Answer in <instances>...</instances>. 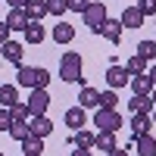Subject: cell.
Listing matches in <instances>:
<instances>
[{
	"instance_id": "6da1fadb",
	"label": "cell",
	"mask_w": 156,
	"mask_h": 156,
	"mask_svg": "<svg viewBox=\"0 0 156 156\" xmlns=\"http://www.w3.org/2000/svg\"><path fill=\"white\" fill-rule=\"evenodd\" d=\"M81 69H84L81 53H75V50H66V53H62V59H59V78H62L66 84H84Z\"/></svg>"
},
{
	"instance_id": "7a4b0ae2",
	"label": "cell",
	"mask_w": 156,
	"mask_h": 156,
	"mask_svg": "<svg viewBox=\"0 0 156 156\" xmlns=\"http://www.w3.org/2000/svg\"><path fill=\"white\" fill-rule=\"evenodd\" d=\"M16 84H19V87H28V90H34V87H47V84H50V72L41 69V66H19V72H16Z\"/></svg>"
},
{
	"instance_id": "3957f363",
	"label": "cell",
	"mask_w": 156,
	"mask_h": 156,
	"mask_svg": "<svg viewBox=\"0 0 156 156\" xmlns=\"http://www.w3.org/2000/svg\"><path fill=\"white\" fill-rule=\"evenodd\" d=\"M81 16H84V25H87V28L94 31V34H100V31H103V22L109 19V12H106V3H100V0H90L87 9L81 12Z\"/></svg>"
},
{
	"instance_id": "277c9868",
	"label": "cell",
	"mask_w": 156,
	"mask_h": 156,
	"mask_svg": "<svg viewBox=\"0 0 156 156\" xmlns=\"http://www.w3.org/2000/svg\"><path fill=\"white\" fill-rule=\"evenodd\" d=\"M94 125H97V131H112L115 134L125 122H122V115L115 112V109H97L94 112Z\"/></svg>"
},
{
	"instance_id": "5b68a950",
	"label": "cell",
	"mask_w": 156,
	"mask_h": 156,
	"mask_svg": "<svg viewBox=\"0 0 156 156\" xmlns=\"http://www.w3.org/2000/svg\"><path fill=\"white\" fill-rule=\"evenodd\" d=\"M25 103H28V112H31V115H47V106H50V90H47V87H34Z\"/></svg>"
},
{
	"instance_id": "8992f818",
	"label": "cell",
	"mask_w": 156,
	"mask_h": 156,
	"mask_svg": "<svg viewBox=\"0 0 156 156\" xmlns=\"http://www.w3.org/2000/svg\"><path fill=\"white\" fill-rule=\"evenodd\" d=\"M128 81H131V75L125 72V66H119V62H112V66H109V72H106V84H109L112 90H119V87H125Z\"/></svg>"
},
{
	"instance_id": "52a82bcc",
	"label": "cell",
	"mask_w": 156,
	"mask_h": 156,
	"mask_svg": "<svg viewBox=\"0 0 156 156\" xmlns=\"http://www.w3.org/2000/svg\"><path fill=\"white\" fill-rule=\"evenodd\" d=\"M28 131L34 137H50V131H53V122L47 119V115H31L28 119Z\"/></svg>"
},
{
	"instance_id": "ba28073f",
	"label": "cell",
	"mask_w": 156,
	"mask_h": 156,
	"mask_svg": "<svg viewBox=\"0 0 156 156\" xmlns=\"http://www.w3.org/2000/svg\"><path fill=\"white\" fill-rule=\"evenodd\" d=\"M119 22H122V28H140V25H144V12H140L137 6H125Z\"/></svg>"
},
{
	"instance_id": "9c48e42d",
	"label": "cell",
	"mask_w": 156,
	"mask_h": 156,
	"mask_svg": "<svg viewBox=\"0 0 156 156\" xmlns=\"http://www.w3.org/2000/svg\"><path fill=\"white\" fill-rule=\"evenodd\" d=\"M150 128H153L150 112H131V131H134V137H140V134H150Z\"/></svg>"
},
{
	"instance_id": "30bf717a",
	"label": "cell",
	"mask_w": 156,
	"mask_h": 156,
	"mask_svg": "<svg viewBox=\"0 0 156 156\" xmlns=\"http://www.w3.org/2000/svg\"><path fill=\"white\" fill-rule=\"evenodd\" d=\"M78 106H81V109H97V106H100V90L84 84L81 94H78Z\"/></svg>"
},
{
	"instance_id": "8fae6325",
	"label": "cell",
	"mask_w": 156,
	"mask_h": 156,
	"mask_svg": "<svg viewBox=\"0 0 156 156\" xmlns=\"http://www.w3.org/2000/svg\"><path fill=\"white\" fill-rule=\"evenodd\" d=\"M22 53H25V47L19 41H3V59L12 62V66H22Z\"/></svg>"
},
{
	"instance_id": "7c38bea8",
	"label": "cell",
	"mask_w": 156,
	"mask_h": 156,
	"mask_svg": "<svg viewBox=\"0 0 156 156\" xmlns=\"http://www.w3.org/2000/svg\"><path fill=\"white\" fill-rule=\"evenodd\" d=\"M100 34L106 37L109 44H119V41H122V22H119V19H106V22H103V31H100Z\"/></svg>"
},
{
	"instance_id": "4fadbf2b",
	"label": "cell",
	"mask_w": 156,
	"mask_h": 156,
	"mask_svg": "<svg viewBox=\"0 0 156 156\" xmlns=\"http://www.w3.org/2000/svg\"><path fill=\"white\" fill-rule=\"evenodd\" d=\"M53 41L56 44H72L75 41V25H69V22L53 25Z\"/></svg>"
},
{
	"instance_id": "5bb4252c",
	"label": "cell",
	"mask_w": 156,
	"mask_h": 156,
	"mask_svg": "<svg viewBox=\"0 0 156 156\" xmlns=\"http://www.w3.org/2000/svg\"><path fill=\"white\" fill-rule=\"evenodd\" d=\"M128 84H131V90H134V94H144V97H150V90H153V78L144 72V75H131V81H128Z\"/></svg>"
},
{
	"instance_id": "9a60e30c",
	"label": "cell",
	"mask_w": 156,
	"mask_h": 156,
	"mask_svg": "<svg viewBox=\"0 0 156 156\" xmlns=\"http://www.w3.org/2000/svg\"><path fill=\"white\" fill-rule=\"evenodd\" d=\"M44 37H47V28L41 22H28L25 25V44H41Z\"/></svg>"
},
{
	"instance_id": "2e32d148",
	"label": "cell",
	"mask_w": 156,
	"mask_h": 156,
	"mask_svg": "<svg viewBox=\"0 0 156 156\" xmlns=\"http://www.w3.org/2000/svg\"><path fill=\"white\" fill-rule=\"evenodd\" d=\"M19 103V84H0V106H16Z\"/></svg>"
},
{
	"instance_id": "e0dca14e",
	"label": "cell",
	"mask_w": 156,
	"mask_h": 156,
	"mask_svg": "<svg viewBox=\"0 0 156 156\" xmlns=\"http://www.w3.org/2000/svg\"><path fill=\"white\" fill-rule=\"evenodd\" d=\"M25 16L31 22H41L47 16V0H28V3H25Z\"/></svg>"
},
{
	"instance_id": "ac0fdd59",
	"label": "cell",
	"mask_w": 156,
	"mask_h": 156,
	"mask_svg": "<svg viewBox=\"0 0 156 156\" xmlns=\"http://www.w3.org/2000/svg\"><path fill=\"white\" fill-rule=\"evenodd\" d=\"M31 19L25 16V9H9V16H6V25H9V31H25V25H28Z\"/></svg>"
},
{
	"instance_id": "d6986e66",
	"label": "cell",
	"mask_w": 156,
	"mask_h": 156,
	"mask_svg": "<svg viewBox=\"0 0 156 156\" xmlns=\"http://www.w3.org/2000/svg\"><path fill=\"white\" fill-rule=\"evenodd\" d=\"M44 153V137H34V134H28L22 140V156H41Z\"/></svg>"
},
{
	"instance_id": "ffe728a7",
	"label": "cell",
	"mask_w": 156,
	"mask_h": 156,
	"mask_svg": "<svg viewBox=\"0 0 156 156\" xmlns=\"http://www.w3.org/2000/svg\"><path fill=\"white\" fill-rule=\"evenodd\" d=\"M84 122H87V115H84V109H81V106H72V109H66V125L72 128V131L84 128Z\"/></svg>"
},
{
	"instance_id": "44dd1931",
	"label": "cell",
	"mask_w": 156,
	"mask_h": 156,
	"mask_svg": "<svg viewBox=\"0 0 156 156\" xmlns=\"http://www.w3.org/2000/svg\"><path fill=\"white\" fill-rule=\"evenodd\" d=\"M94 147L103 150V153H109V150H115L119 144H115V134H112V131H97V134H94Z\"/></svg>"
},
{
	"instance_id": "7402d4cb",
	"label": "cell",
	"mask_w": 156,
	"mask_h": 156,
	"mask_svg": "<svg viewBox=\"0 0 156 156\" xmlns=\"http://www.w3.org/2000/svg\"><path fill=\"white\" fill-rule=\"evenodd\" d=\"M134 150H137L140 156H156V137H150V134L134 137Z\"/></svg>"
},
{
	"instance_id": "603a6c76",
	"label": "cell",
	"mask_w": 156,
	"mask_h": 156,
	"mask_svg": "<svg viewBox=\"0 0 156 156\" xmlns=\"http://www.w3.org/2000/svg\"><path fill=\"white\" fill-rule=\"evenodd\" d=\"M72 144L81 147V150H94V134L87 128H78V131H72Z\"/></svg>"
},
{
	"instance_id": "cb8c5ba5",
	"label": "cell",
	"mask_w": 156,
	"mask_h": 156,
	"mask_svg": "<svg viewBox=\"0 0 156 156\" xmlns=\"http://www.w3.org/2000/svg\"><path fill=\"white\" fill-rule=\"evenodd\" d=\"M128 109L131 112H153V100L144 97V94H134L131 100H128Z\"/></svg>"
},
{
	"instance_id": "d4e9b609",
	"label": "cell",
	"mask_w": 156,
	"mask_h": 156,
	"mask_svg": "<svg viewBox=\"0 0 156 156\" xmlns=\"http://www.w3.org/2000/svg\"><path fill=\"white\" fill-rule=\"evenodd\" d=\"M147 66H150V62H144L137 53L125 59V72H128V75H144V72H147Z\"/></svg>"
},
{
	"instance_id": "484cf974",
	"label": "cell",
	"mask_w": 156,
	"mask_h": 156,
	"mask_svg": "<svg viewBox=\"0 0 156 156\" xmlns=\"http://www.w3.org/2000/svg\"><path fill=\"white\" fill-rule=\"evenodd\" d=\"M137 56L144 62H153L156 59V41H140L137 44Z\"/></svg>"
},
{
	"instance_id": "4316f807",
	"label": "cell",
	"mask_w": 156,
	"mask_h": 156,
	"mask_svg": "<svg viewBox=\"0 0 156 156\" xmlns=\"http://www.w3.org/2000/svg\"><path fill=\"white\" fill-rule=\"evenodd\" d=\"M9 112H12V122H28V119H31L28 103H25V100H19L16 106H9Z\"/></svg>"
},
{
	"instance_id": "83f0119b",
	"label": "cell",
	"mask_w": 156,
	"mask_h": 156,
	"mask_svg": "<svg viewBox=\"0 0 156 156\" xmlns=\"http://www.w3.org/2000/svg\"><path fill=\"white\" fill-rule=\"evenodd\" d=\"M28 134H31V131H28V122H12V125H9V137L19 140V144H22Z\"/></svg>"
},
{
	"instance_id": "f1b7e54d",
	"label": "cell",
	"mask_w": 156,
	"mask_h": 156,
	"mask_svg": "<svg viewBox=\"0 0 156 156\" xmlns=\"http://www.w3.org/2000/svg\"><path fill=\"white\" fill-rule=\"evenodd\" d=\"M115 103H119V97H115V90H100V106L97 109H115Z\"/></svg>"
},
{
	"instance_id": "f546056e",
	"label": "cell",
	"mask_w": 156,
	"mask_h": 156,
	"mask_svg": "<svg viewBox=\"0 0 156 156\" xmlns=\"http://www.w3.org/2000/svg\"><path fill=\"white\" fill-rule=\"evenodd\" d=\"M47 12L50 16H66L69 12V0H47Z\"/></svg>"
},
{
	"instance_id": "4dcf8cb0",
	"label": "cell",
	"mask_w": 156,
	"mask_h": 156,
	"mask_svg": "<svg viewBox=\"0 0 156 156\" xmlns=\"http://www.w3.org/2000/svg\"><path fill=\"white\" fill-rule=\"evenodd\" d=\"M9 125H12V112L6 106H0V131H9Z\"/></svg>"
},
{
	"instance_id": "1f68e13d",
	"label": "cell",
	"mask_w": 156,
	"mask_h": 156,
	"mask_svg": "<svg viewBox=\"0 0 156 156\" xmlns=\"http://www.w3.org/2000/svg\"><path fill=\"white\" fill-rule=\"evenodd\" d=\"M137 9L144 12V19H147V16H156V0H140Z\"/></svg>"
},
{
	"instance_id": "d6a6232c",
	"label": "cell",
	"mask_w": 156,
	"mask_h": 156,
	"mask_svg": "<svg viewBox=\"0 0 156 156\" xmlns=\"http://www.w3.org/2000/svg\"><path fill=\"white\" fill-rule=\"evenodd\" d=\"M87 3H90V0H69V9H75V12H84V9H87Z\"/></svg>"
},
{
	"instance_id": "836d02e7",
	"label": "cell",
	"mask_w": 156,
	"mask_h": 156,
	"mask_svg": "<svg viewBox=\"0 0 156 156\" xmlns=\"http://www.w3.org/2000/svg\"><path fill=\"white\" fill-rule=\"evenodd\" d=\"M3 41H9V25H6V19L0 22V44H3Z\"/></svg>"
},
{
	"instance_id": "e575fe53",
	"label": "cell",
	"mask_w": 156,
	"mask_h": 156,
	"mask_svg": "<svg viewBox=\"0 0 156 156\" xmlns=\"http://www.w3.org/2000/svg\"><path fill=\"white\" fill-rule=\"evenodd\" d=\"M6 3H9V9H25L28 0H6Z\"/></svg>"
},
{
	"instance_id": "d590c367",
	"label": "cell",
	"mask_w": 156,
	"mask_h": 156,
	"mask_svg": "<svg viewBox=\"0 0 156 156\" xmlns=\"http://www.w3.org/2000/svg\"><path fill=\"white\" fill-rule=\"evenodd\" d=\"M72 156H94V150H81V147H75Z\"/></svg>"
},
{
	"instance_id": "8d00e7d4",
	"label": "cell",
	"mask_w": 156,
	"mask_h": 156,
	"mask_svg": "<svg viewBox=\"0 0 156 156\" xmlns=\"http://www.w3.org/2000/svg\"><path fill=\"white\" fill-rule=\"evenodd\" d=\"M106 156H128V150H125V147H115V150H109Z\"/></svg>"
},
{
	"instance_id": "74e56055",
	"label": "cell",
	"mask_w": 156,
	"mask_h": 156,
	"mask_svg": "<svg viewBox=\"0 0 156 156\" xmlns=\"http://www.w3.org/2000/svg\"><path fill=\"white\" fill-rule=\"evenodd\" d=\"M147 75L153 78V87H156V66H153V69H147Z\"/></svg>"
},
{
	"instance_id": "f35d334b",
	"label": "cell",
	"mask_w": 156,
	"mask_h": 156,
	"mask_svg": "<svg viewBox=\"0 0 156 156\" xmlns=\"http://www.w3.org/2000/svg\"><path fill=\"white\" fill-rule=\"evenodd\" d=\"M150 100H153V106H156V87H153V90H150Z\"/></svg>"
},
{
	"instance_id": "ab89813d",
	"label": "cell",
	"mask_w": 156,
	"mask_h": 156,
	"mask_svg": "<svg viewBox=\"0 0 156 156\" xmlns=\"http://www.w3.org/2000/svg\"><path fill=\"white\" fill-rule=\"evenodd\" d=\"M150 119H153V125H156V106H153V115H150Z\"/></svg>"
},
{
	"instance_id": "60d3db41",
	"label": "cell",
	"mask_w": 156,
	"mask_h": 156,
	"mask_svg": "<svg viewBox=\"0 0 156 156\" xmlns=\"http://www.w3.org/2000/svg\"><path fill=\"white\" fill-rule=\"evenodd\" d=\"M0 59H3V44H0Z\"/></svg>"
},
{
	"instance_id": "b9f144b4",
	"label": "cell",
	"mask_w": 156,
	"mask_h": 156,
	"mask_svg": "<svg viewBox=\"0 0 156 156\" xmlns=\"http://www.w3.org/2000/svg\"><path fill=\"white\" fill-rule=\"evenodd\" d=\"M0 156H3V150H0Z\"/></svg>"
},
{
	"instance_id": "7bdbcfd3",
	"label": "cell",
	"mask_w": 156,
	"mask_h": 156,
	"mask_svg": "<svg viewBox=\"0 0 156 156\" xmlns=\"http://www.w3.org/2000/svg\"><path fill=\"white\" fill-rule=\"evenodd\" d=\"M122 3H125V0H122Z\"/></svg>"
}]
</instances>
